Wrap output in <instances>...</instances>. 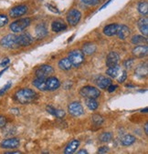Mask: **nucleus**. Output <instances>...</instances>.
<instances>
[{
  "label": "nucleus",
  "instance_id": "f704fd0d",
  "mask_svg": "<svg viewBox=\"0 0 148 154\" xmlns=\"http://www.w3.org/2000/svg\"><path fill=\"white\" fill-rule=\"evenodd\" d=\"M8 23V17L6 15H0V27L5 26Z\"/></svg>",
  "mask_w": 148,
  "mask_h": 154
},
{
  "label": "nucleus",
  "instance_id": "4468645a",
  "mask_svg": "<svg viewBox=\"0 0 148 154\" xmlns=\"http://www.w3.org/2000/svg\"><path fill=\"white\" fill-rule=\"evenodd\" d=\"M133 54L138 58L144 57L148 54V48L146 45H138L133 49Z\"/></svg>",
  "mask_w": 148,
  "mask_h": 154
},
{
  "label": "nucleus",
  "instance_id": "79ce46f5",
  "mask_svg": "<svg viewBox=\"0 0 148 154\" xmlns=\"http://www.w3.org/2000/svg\"><path fill=\"white\" fill-rule=\"evenodd\" d=\"M133 63H134V60L133 59H129V60H126L125 62H124V66H125L126 69H130L132 67Z\"/></svg>",
  "mask_w": 148,
  "mask_h": 154
},
{
  "label": "nucleus",
  "instance_id": "de8ad7c7",
  "mask_svg": "<svg viewBox=\"0 0 148 154\" xmlns=\"http://www.w3.org/2000/svg\"><path fill=\"white\" fill-rule=\"evenodd\" d=\"M7 154H19V153H21L20 151H7L6 152Z\"/></svg>",
  "mask_w": 148,
  "mask_h": 154
},
{
  "label": "nucleus",
  "instance_id": "e433bc0d",
  "mask_svg": "<svg viewBox=\"0 0 148 154\" xmlns=\"http://www.w3.org/2000/svg\"><path fill=\"white\" fill-rule=\"evenodd\" d=\"M46 109H47V111L49 113V114H51V115H53V116H55L56 115V109L55 108H53L52 106H47V108H46Z\"/></svg>",
  "mask_w": 148,
  "mask_h": 154
},
{
  "label": "nucleus",
  "instance_id": "2eb2a0df",
  "mask_svg": "<svg viewBox=\"0 0 148 154\" xmlns=\"http://www.w3.org/2000/svg\"><path fill=\"white\" fill-rule=\"evenodd\" d=\"M118 27H119V25H118V24H110V25H107L103 28V34L105 36H108V37H112V36H114V35L117 34Z\"/></svg>",
  "mask_w": 148,
  "mask_h": 154
},
{
  "label": "nucleus",
  "instance_id": "ea45409f",
  "mask_svg": "<svg viewBox=\"0 0 148 154\" xmlns=\"http://www.w3.org/2000/svg\"><path fill=\"white\" fill-rule=\"evenodd\" d=\"M7 123V119L4 116L0 115V127H4Z\"/></svg>",
  "mask_w": 148,
  "mask_h": 154
},
{
  "label": "nucleus",
  "instance_id": "c85d7f7f",
  "mask_svg": "<svg viewBox=\"0 0 148 154\" xmlns=\"http://www.w3.org/2000/svg\"><path fill=\"white\" fill-rule=\"evenodd\" d=\"M86 106L89 109L95 110L98 108V102L95 100V99H87L86 100Z\"/></svg>",
  "mask_w": 148,
  "mask_h": 154
},
{
  "label": "nucleus",
  "instance_id": "6ab92c4d",
  "mask_svg": "<svg viewBox=\"0 0 148 154\" xmlns=\"http://www.w3.org/2000/svg\"><path fill=\"white\" fill-rule=\"evenodd\" d=\"M148 74V68H147V63L144 64H141L139 65L136 69H135V75L138 78L143 79L146 78Z\"/></svg>",
  "mask_w": 148,
  "mask_h": 154
},
{
  "label": "nucleus",
  "instance_id": "09e8293b",
  "mask_svg": "<svg viewBox=\"0 0 148 154\" xmlns=\"http://www.w3.org/2000/svg\"><path fill=\"white\" fill-rule=\"evenodd\" d=\"M8 69V67H5V69H3L1 71H0V77H1L2 75H3V73L5 72V71H7V69Z\"/></svg>",
  "mask_w": 148,
  "mask_h": 154
},
{
  "label": "nucleus",
  "instance_id": "5701e85b",
  "mask_svg": "<svg viewBox=\"0 0 148 154\" xmlns=\"http://www.w3.org/2000/svg\"><path fill=\"white\" fill-rule=\"evenodd\" d=\"M96 51V46L93 43H86L82 47V53L86 55H93Z\"/></svg>",
  "mask_w": 148,
  "mask_h": 154
},
{
  "label": "nucleus",
  "instance_id": "f8f14e48",
  "mask_svg": "<svg viewBox=\"0 0 148 154\" xmlns=\"http://www.w3.org/2000/svg\"><path fill=\"white\" fill-rule=\"evenodd\" d=\"M120 61V57L116 52H110L106 57V66L108 68L117 66Z\"/></svg>",
  "mask_w": 148,
  "mask_h": 154
},
{
  "label": "nucleus",
  "instance_id": "dca6fc26",
  "mask_svg": "<svg viewBox=\"0 0 148 154\" xmlns=\"http://www.w3.org/2000/svg\"><path fill=\"white\" fill-rule=\"evenodd\" d=\"M116 35L119 37L120 39H126L130 36V29L125 25H119Z\"/></svg>",
  "mask_w": 148,
  "mask_h": 154
},
{
  "label": "nucleus",
  "instance_id": "f257e3e1",
  "mask_svg": "<svg viewBox=\"0 0 148 154\" xmlns=\"http://www.w3.org/2000/svg\"><path fill=\"white\" fill-rule=\"evenodd\" d=\"M38 98L37 93L30 88H22L16 92L15 100L21 104H27L34 101Z\"/></svg>",
  "mask_w": 148,
  "mask_h": 154
},
{
  "label": "nucleus",
  "instance_id": "7c9ffc66",
  "mask_svg": "<svg viewBox=\"0 0 148 154\" xmlns=\"http://www.w3.org/2000/svg\"><path fill=\"white\" fill-rule=\"evenodd\" d=\"M112 139V135L111 132H104L100 136V140L102 142H109Z\"/></svg>",
  "mask_w": 148,
  "mask_h": 154
},
{
  "label": "nucleus",
  "instance_id": "412c9836",
  "mask_svg": "<svg viewBox=\"0 0 148 154\" xmlns=\"http://www.w3.org/2000/svg\"><path fill=\"white\" fill-rule=\"evenodd\" d=\"M96 84L97 86L102 88V89H105L108 88V86L110 84H112V80L108 78H105V77H102V76H100L97 80H96Z\"/></svg>",
  "mask_w": 148,
  "mask_h": 154
},
{
  "label": "nucleus",
  "instance_id": "39448f33",
  "mask_svg": "<svg viewBox=\"0 0 148 154\" xmlns=\"http://www.w3.org/2000/svg\"><path fill=\"white\" fill-rule=\"evenodd\" d=\"M0 45L5 48H17V36L14 34H9L5 37H3L0 40Z\"/></svg>",
  "mask_w": 148,
  "mask_h": 154
},
{
  "label": "nucleus",
  "instance_id": "2f4dec72",
  "mask_svg": "<svg viewBox=\"0 0 148 154\" xmlns=\"http://www.w3.org/2000/svg\"><path fill=\"white\" fill-rule=\"evenodd\" d=\"M92 119H93V124H95V125H101L102 123L103 122V118L102 117V116H100V115H93V118H92Z\"/></svg>",
  "mask_w": 148,
  "mask_h": 154
},
{
  "label": "nucleus",
  "instance_id": "f3484780",
  "mask_svg": "<svg viewBox=\"0 0 148 154\" xmlns=\"http://www.w3.org/2000/svg\"><path fill=\"white\" fill-rule=\"evenodd\" d=\"M138 27L140 32L144 36L147 37L148 35V18L147 17H142L139 21H138Z\"/></svg>",
  "mask_w": 148,
  "mask_h": 154
},
{
  "label": "nucleus",
  "instance_id": "a878e982",
  "mask_svg": "<svg viewBox=\"0 0 148 154\" xmlns=\"http://www.w3.org/2000/svg\"><path fill=\"white\" fill-rule=\"evenodd\" d=\"M33 85L37 88L41 90V91H47V88H46V79L37 78L35 80H33Z\"/></svg>",
  "mask_w": 148,
  "mask_h": 154
},
{
  "label": "nucleus",
  "instance_id": "4be33fe9",
  "mask_svg": "<svg viewBox=\"0 0 148 154\" xmlns=\"http://www.w3.org/2000/svg\"><path fill=\"white\" fill-rule=\"evenodd\" d=\"M106 74L112 79H117L121 74V68L118 65L114 66V67L108 68V69L106 70Z\"/></svg>",
  "mask_w": 148,
  "mask_h": 154
},
{
  "label": "nucleus",
  "instance_id": "a18cd8bd",
  "mask_svg": "<svg viewBox=\"0 0 148 154\" xmlns=\"http://www.w3.org/2000/svg\"><path fill=\"white\" fill-rule=\"evenodd\" d=\"M144 133L146 135H148V123L147 122L145 123V125H144Z\"/></svg>",
  "mask_w": 148,
  "mask_h": 154
},
{
  "label": "nucleus",
  "instance_id": "a211bd4d",
  "mask_svg": "<svg viewBox=\"0 0 148 154\" xmlns=\"http://www.w3.org/2000/svg\"><path fill=\"white\" fill-rule=\"evenodd\" d=\"M35 32H36V38L38 39H42L48 35V29L45 25L39 24L36 26Z\"/></svg>",
  "mask_w": 148,
  "mask_h": 154
},
{
  "label": "nucleus",
  "instance_id": "8fccbe9b",
  "mask_svg": "<svg viewBox=\"0 0 148 154\" xmlns=\"http://www.w3.org/2000/svg\"><path fill=\"white\" fill-rule=\"evenodd\" d=\"M78 153H79V154H80V153H87V150H85V149H81V150H79V151H78Z\"/></svg>",
  "mask_w": 148,
  "mask_h": 154
},
{
  "label": "nucleus",
  "instance_id": "49530a36",
  "mask_svg": "<svg viewBox=\"0 0 148 154\" xmlns=\"http://www.w3.org/2000/svg\"><path fill=\"white\" fill-rule=\"evenodd\" d=\"M112 1V0H109V1H108V2H107L106 4H104V5H103V6H102V8H100V10H102V9H103L104 8H106V7H107V6H108V5H109V4H110V3H111Z\"/></svg>",
  "mask_w": 148,
  "mask_h": 154
},
{
  "label": "nucleus",
  "instance_id": "cd10ccee",
  "mask_svg": "<svg viewBox=\"0 0 148 154\" xmlns=\"http://www.w3.org/2000/svg\"><path fill=\"white\" fill-rule=\"evenodd\" d=\"M146 42H147V38H146V37H143V36L136 35L132 38V43L134 45H140V44H143Z\"/></svg>",
  "mask_w": 148,
  "mask_h": 154
},
{
  "label": "nucleus",
  "instance_id": "a19ab883",
  "mask_svg": "<svg viewBox=\"0 0 148 154\" xmlns=\"http://www.w3.org/2000/svg\"><path fill=\"white\" fill-rule=\"evenodd\" d=\"M108 151H109V148L106 146H102V147L99 148V149H98V153H106Z\"/></svg>",
  "mask_w": 148,
  "mask_h": 154
},
{
  "label": "nucleus",
  "instance_id": "473e14b6",
  "mask_svg": "<svg viewBox=\"0 0 148 154\" xmlns=\"http://www.w3.org/2000/svg\"><path fill=\"white\" fill-rule=\"evenodd\" d=\"M81 1L87 6H96L101 2V0H81Z\"/></svg>",
  "mask_w": 148,
  "mask_h": 154
},
{
  "label": "nucleus",
  "instance_id": "423d86ee",
  "mask_svg": "<svg viewBox=\"0 0 148 154\" xmlns=\"http://www.w3.org/2000/svg\"><path fill=\"white\" fill-rule=\"evenodd\" d=\"M33 38L31 37L30 34L28 33H24L19 36H17V43L18 48L20 47H27L33 43Z\"/></svg>",
  "mask_w": 148,
  "mask_h": 154
},
{
  "label": "nucleus",
  "instance_id": "7ed1b4c3",
  "mask_svg": "<svg viewBox=\"0 0 148 154\" xmlns=\"http://www.w3.org/2000/svg\"><path fill=\"white\" fill-rule=\"evenodd\" d=\"M80 93L82 97L86 99H97L100 97V90L93 86H85L81 88Z\"/></svg>",
  "mask_w": 148,
  "mask_h": 154
},
{
  "label": "nucleus",
  "instance_id": "72a5a7b5",
  "mask_svg": "<svg viewBox=\"0 0 148 154\" xmlns=\"http://www.w3.org/2000/svg\"><path fill=\"white\" fill-rule=\"evenodd\" d=\"M11 86H12V83H11V81H8L2 88H0V96H2V95H4L6 92L11 88Z\"/></svg>",
  "mask_w": 148,
  "mask_h": 154
},
{
  "label": "nucleus",
  "instance_id": "ddd939ff",
  "mask_svg": "<svg viewBox=\"0 0 148 154\" xmlns=\"http://www.w3.org/2000/svg\"><path fill=\"white\" fill-rule=\"evenodd\" d=\"M61 86V82L55 77H49L46 79V88L47 90L53 91L58 88Z\"/></svg>",
  "mask_w": 148,
  "mask_h": 154
},
{
  "label": "nucleus",
  "instance_id": "58836bf2",
  "mask_svg": "<svg viewBox=\"0 0 148 154\" xmlns=\"http://www.w3.org/2000/svg\"><path fill=\"white\" fill-rule=\"evenodd\" d=\"M47 7H48V8H49V10H51L52 12H54V13H57V14H60V10H58L57 8H55L53 5L49 4V5H47Z\"/></svg>",
  "mask_w": 148,
  "mask_h": 154
},
{
  "label": "nucleus",
  "instance_id": "9b49d317",
  "mask_svg": "<svg viewBox=\"0 0 148 154\" xmlns=\"http://www.w3.org/2000/svg\"><path fill=\"white\" fill-rule=\"evenodd\" d=\"M0 146L3 149H16L19 146V140L17 138L6 139L1 141Z\"/></svg>",
  "mask_w": 148,
  "mask_h": 154
},
{
  "label": "nucleus",
  "instance_id": "b1692460",
  "mask_svg": "<svg viewBox=\"0 0 148 154\" xmlns=\"http://www.w3.org/2000/svg\"><path fill=\"white\" fill-rule=\"evenodd\" d=\"M136 141V138L133 135H130V134H126L124 135L122 140H121V144L123 146H130L132 144H134V142Z\"/></svg>",
  "mask_w": 148,
  "mask_h": 154
},
{
  "label": "nucleus",
  "instance_id": "f03ea898",
  "mask_svg": "<svg viewBox=\"0 0 148 154\" xmlns=\"http://www.w3.org/2000/svg\"><path fill=\"white\" fill-rule=\"evenodd\" d=\"M31 23V20L29 17H24V18H20L17 19L14 22H12L9 26L11 31L14 33H18V32H22L25 28H27Z\"/></svg>",
  "mask_w": 148,
  "mask_h": 154
},
{
  "label": "nucleus",
  "instance_id": "6e6552de",
  "mask_svg": "<svg viewBox=\"0 0 148 154\" xmlns=\"http://www.w3.org/2000/svg\"><path fill=\"white\" fill-rule=\"evenodd\" d=\"M68 111L71 115H72L74 117H80V116L83 115V113H84L83 107L81 106V104L80 102H77V101H74L69 105Z\"/></svg>",
  "mask_w": 148,
  "mask_h": 154
},
{
  "label": "nucleus",
  "instance_id": "c9c22d12",
  "mask_svg": "<svg viewBox=\"0 0 148 154\" xmlns=\"http://www.w3.org/2000/svg\"><path fill=\"white\" fill-rule=\"evenodd\" d=\"M126 79H127V73H126V71L124 70L119 75V78H117V80H118V82H119V83H123V82L125 81Z\"/></svg>",
  "mask_w": 148,
  "mask_h": 154
},
{
  "label": "nucleus",
  "instance_id": "9d476101",
  "mask_svg": "<svg viewBox=\"0 0 148 154\" xmlns=\"http://www.w3.org/2000/svg\"><path fill=\"white\" fill-rule=\"evenodd\" d=\"M27 11V8L25 5H19L13 8H11V10L9 11V16L13 18H17V17H20L23 15H25Z\"/></svg>",
  "mask_w": 148,
  "mask_h": 154
},
{
  "label": "nucleus",
  "instance_id": "3c124183",
  "mask_svg": "<svg viewBox=\"0 0 148 154\" xmlns=\"http://www.w3.org/2000/svg\"><path fill=\"white\" fill-rule=\"evenodd\" d=\"M147 111H148V109H147V108H145L144 109H142V110H141L142 113H146Z\"/></svg>",
  "mask_w": 148,
  "mask_h": 154
},
{
  "label": "nucleus",
  "instance_id": "aec40b11",
  "mask_svg": "<svg viewBox=\"0 0 148 154\" xmlns=\"http://www.w3.org/2000/svg\"><path fill=\"white\" fill-rule=\"evenodd\" d=\"M79 146H80V141L77 140H73L66 146V148L64 149V153L65 154L74 153L77 150V149L79 148Z\"/></svg>",
  "mask_w": 148,
  "mask_h": 154
},
{
  "label": "nucleus",
  "instance_id": "0eeeda50",
  "mask_svg": "<svg viewBox=\"0 0 148 154\" xmlns=\"http://www.w3.org/2000/svg\"><path fill=\"white\" fill-rule=\"evenodd\" d=\"M52 73H53V68L49 65H42L39 68H38L35 72L37 78H41V79H47Z\"/></svg>",
  "mask_w": 148,
  "mask_h": 154
},
{
  "label": "nucleus",
  "instance_id": "4c0bfd02",
  "mask_svg": "<svg viewBox=\"0 0 148 154\" xmlns=\"http://www.w3.org/2000/svg\"><path fill=\"white\" fill-rule=\"evenodd\" d=\"M57 118H63L65 116V112L61 109H56V115Z\"/></svg>",
  "mask_w": 148,
  "mask_h": 154
},
{
  "label": "nucleus",
  "instance_id": "37998d69",
  "mask_svg": "<svg viewBox=\"0 0 148 154\" xmlns=\"http://www.w3.org/2000/svg\"><path fill=\"white\" fill-rule=\"evenodd\" d=\"M117 88V86L116 85H112V84H110L107 88V90L110 92V93H112V92H113L115 89Z\"/></svg>",
  "mask_w": 148,
  "mask_h": 154
},
{
  "label": "nucleus",
  "instance_id": "c756f323",
  "mask_svg": "<svg viewBox=\"0 0 148 154\" xmlns=\"http://www.w3.org/2000/svg\"><path fill=\"white\" fill-rule=\"evenodd\" d=\"M138 11L142 15H147V13H148V4L146 2H140L138 4Z\"/></svg>",
  "mask_w": 148,
  "mask_h": 154
},
{
  "label": "nucleus",
  "instance_id": "c03bdc74",
  "mask_svg": "<svg viewBox=\"0 0 148 154\" xmlns=\"http://www.w3.org/2000/svg\"><path fill=\"white\" fill-rule=\"evenodd\" d=\"M9 58H5L3 61H2V62L1 63H0V66H1V67H6L8 63H9Z\"/></svg>",
  "mask_w": 148,
  "mask_h": 154
},
{
  "label": "nucleus",
  "instance_id": "20e7f679",
  "mask_svg": "<svg viewBox=\"0 0 148 154\" xmlns=\"http://www.w3.org/2000/svg\"><path fill=\"white\" fill-rule=\"evenodd\" d=\"M71 61V63L73 67L77 68L79 66H80L83 61H84V54L82 53V51L75 49L72 50L69 53V57H68Z\"/></svg>",
  "mask_w": 148,
  "mask_h": 154
},
{
  "label": "nucleus",
  "instance_id": "bb28decb",
  "mask_svg": "<svg viewBox=\"0 0 148 154\" xmlns=\"http://www.w3.org/2000/svg\"><path fill=\"white\" fill-rule=\"evenodd\" d=\"M58 67L62 70H70L72 65L69 58H62L60 60V62H58Z\"/></svg>",
  "mask_w": 148,
  "mask_h": 154
},
{
  "label": "nucleus",
  "instance_id": "393cba45",
  "mask_svg": "<svg viewBox=\"0 0 148 154\" xmlns=\"http://www.w3.org/2000/svg\"><path fill=\"white\" fill-rule=\"evenodd\" d=\"M66 28H67V26L61 21H54L51 24V29L53 32H61L62 30H65Z\"/></svg>",
  "mask_w": 148,
  "mask_h": 154
},
{
  "label": "nucleus",
  "instance_id": "1a4fd4ad",
  "mask_svg": "<svg viewBox=\"0 0 148 154\" xmlns=\"http://www.w3.org/2000/svg\"><path fill=\"white\" fill-rule=\"evenodd\" d=\"M81 18V13L77 9H72L67 14V21L71 26H76Z\"/></svg>",
  "mask_w": 148,
  "mask_h": 154
}]
</instances>
